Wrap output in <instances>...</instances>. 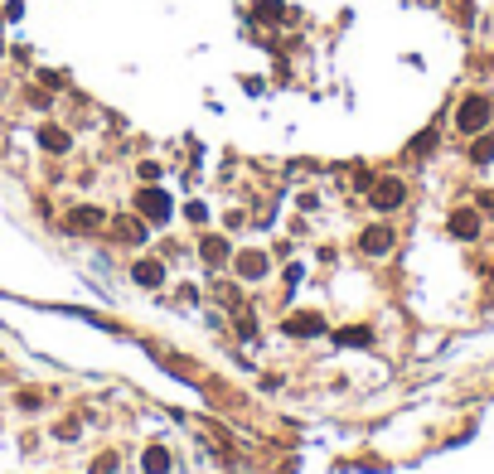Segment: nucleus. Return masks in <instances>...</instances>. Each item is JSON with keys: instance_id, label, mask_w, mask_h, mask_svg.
Wrapping results in <instances>:
<instances>
[{"instance_id": "nucleus-11", "label": "nucleus", "mask_w": 494, "mask_h": 474, "mask_svg": "<svg viewBox=\"0 0 494 474\" xmlns=\"http://www.w3.org/2000/svg\"><path fill=\"white\" fill-rule=\"evenodd\" d=\"M238 276H247V281L267 276V257H262V252H242V257H238Z\"/></svg>"}, {"instance_id": "nucleus-7", "label": "nucleus", "mask_w": 494, "mask_h": 474, "mask_svg": "<svg viewBox=\"0 0 494 474\" xmlns=\"http://www.w3.org/2000/svg\"><path fill=\"white\" fill-rule=\"evenodd\" d=\"M451 232L470 242V237L480 232V213H475V208H456V213H451Z\"/></svg>"}, {"instance_id": "nucleus-18", "label": "nucleus", "mask_w": 494, "mask_h": 474, "mask_svg": "<svg viewBox=\"0 0 494 474\" xmlns=\"http://www.w3.org/2000/svg\"><path fill=\"white\" fill-rule=\"evenodd\" d=\"M116 470V455H111V450H107V455H98V460H93V474H111Z\"/></svg>"}, {"instance_id": "nucleus-8", "label": "nucleus", "mask_w": 494, "mask_h": 474, "mask_svg": "<svg viewBox=\"0 0 494 474\" xmlns=\"http://www.w3.org/2000/svg\"><path fill=\"white\" fill-rule=\"evenodd\" d=\"M281 329H286V334H296V339H305V334H320V329H325V319H320V315H291Z\"/></svg>"}, {"instance_id": "nucleus-21", "label": "nucleus", "mask_w": 494, "mask_h": 474, "mask_svg": "<svg viewBox=\"0 0 494 474\" xmlns=\"http://www.w3.org/2000/svg\"><path fill=\"white\" fill-rule=\"evenodd\" d=\"M480 213H494V189H490V193H480Z\"/></svg>"}, {"instance_id": "nucleus-6", "label": "nucleus", "mask_w": 494, "mask_h": 474, "mask_svg": "<svg viewBox=\"0 0 494 474\" xmlns=\"http://www.w3.org/2000/svg\"><path fill=\"white\" fill-rule=\"evenodd\" d=\"M39 145H44L49 155H63V150L73 145V136H68L63 126H39Z\"/></svg>"}, {"instance_id": "nucleus-13", "label": "nucleus", "mask_w": 494, "mask_h": 474, "mask_svg": "<svg viewBox=\"0 0 494 474\" xmlns=\"http://www.w3.org/2000/svg\"><path fill=\"white\" fill-rule=\"evenodd\" d=\"M141 465H146V474H165L170 470V450H165V445H150Z\"/></svg>"}, {"instance_id": "nucleus-5", "label": "nucleus", "mask_w": 494, "mask_h": 474, "mask_svg": "<svg viewBox=\"0 0 494 474\" xmlns=\"http://www.w3.org/2000/svg\"><path fill=\"white\" fill-rule=\"evenodd\" d=\"M102 223H107V213L93 208V203H83V208H73V213H68V228H73V232H98Z\"/></svg>"}, {"instance_id": "nucleus-12", "label": "nucleus", "mask_w": 494, "mask_h": 474, "mask_svg": "<svg viewBox=\"0 0 494 474\" xmlns=\"http://www.w3.org/2000/svg\"><path fill=\"white\" fill-rule=\"evenodd\" d=\"M131 276H136V285H160L165 281V267H160V262H136Z\"/></svg>"}, {"instance_id": "nucleus-3", "label": "nucleus", "mask_w": 494, "mask_h": 474, "mask_svg": "<svg viewBox=\"0 0 494 474\" xmlns=\"http://www.w3.org/2000/svg\"><path fill=\"white\" fill-rule=\"evenodd\" d=\"M136 208H141V218L165 223V218H170V193H165V189H141V193H136Z\"/></svg>"}, {"instance_id": "nucleus-2", "label": "nucleus", "mask_w": 494, "mask_h": 474, "mask_svg": "<svg viewBox=\"0 0 494 474\" xmlns=\"http://www.w3.org/2000/svg\"><path fill=\"white\" fill-rule=\"evenodd\" d=\"M369 198H373L378 213H393V208H402V198H407V184H402V180H373Z\"/></svg>"}, {"instance_id": "nucleus-14", "label": "nucleus", "mask_w": 494, "mask_h": 474, "mask_svg": "<svg viewBox=\"0 0 494 474\" xmlns=\"http://www.w3.org/2000/svg\"><path fill=\"white\" fill-rule=\"evenodd\" d=\"M334 339H339V344H354V349H364V344L373 339V329H364V324H354V329H339Z\"/></svg>"}, {"instance_id": "nucleus-20", "label": "nucleus", "mask_w": 494, "mask_h": 474, "mask_svg": "<svg viewBox=\"0 0 494 474\" xmlns=\"http://www.w3.org/2000/svg\"><path fill=\"white\" fill-rule=\"evenodd\" d=\"M54 436H59V441H73V436H78V421H63V426H59Z\"/></svg>"}, {"instance_id": "nucleus-15", "label": "nucleus", "mask_w": 494, "mask_h": 474, "mask_svg": "<svg viewBox=\"0 0 494 474\" xmlns=\"http://www.w3.org/2000/svg\"><path fill=\"white\" fill-rule=\"evenodd\" d=\"M470 160H475V165H490V160H494V141H490V136H480V141L470 145Z\"/></svg>"}, {"instance_id": "nucleus-9", "label": "nucleus", "mask_w": 494, "mask_h": 474, "mask_svg": "<svg viewBox=\"0 0 494 474\" xmlns=\"http://www.w3.org/2000/svg\"><path fill=\"white\" fill-rule=\"evenodd\" d=\"M111 228H116V237H121V242H131V247H136V242H146V218H116Z\"/></svg>"}, {"instance_id": "nucleus-19", "label": "nucleus", "mask_w": 494, "mask_h": 474, "mask_svg": "<svg viewBox=\"0 0 494 474\" xmlns=\"http://www.w3.org/2000/svg\"><path fill=\"white\" fill-rule=\"evenodd\" d=\"M141 180H160V165L155 160H141Z\"/></svg>"}, {"instance_id": "nucleus-17", "label": "nucleus", "mask_w": 494, "mask_h": 474, "mask_svg": "<svg viewBox=\"0 0 494 474\" xmlns=\"http://www.w3.org/2000/svg\"><path fill=\"white\" fill-rule=\"evenodd\" d=\"M281 15V0H257V19H277Z\"/></svg>"}, {"instance_id": "nucleus-1", "label": "nucleus", "mask_w": 494, "mask_h": 474, "mask_svg": "<svg viewBox=\"0 0 494 474\" xmlns=\"http://www.w3.org/2000/svg\"><path fill=\"white\" fill-rule=\"evenodd\" d=\"M490 121H494V102H490V97H480V93L465 97V102L456 106V126H461L465 136H480Z\"/></svg>"}, {"instance_id": "nucleus-10", "label": "nucleus", "mask_w": 494, "mask_h": 474, "mask_svg": "<svg viewBox=\"0 0 494 474\" xmlns=\"http://www.w3.org/2000/svg\"><path fill=\"white\" fill-rule=\"evenodd\" d=\"M199 257H203L208 267H223V262H228V242H223V237H203V242H199Z\"/></svg>"}, {"instance_id": "nucleus-4", "label": "nucleus", "mask_w": 494, "mask_h": 474, "mask_svg": "<svg viewBox=\"0 0 494 474\" xmlns=\"http://www.w3.org/2000/svg\"><path fill=\"white\" fill-rule=\"evenodd\" d=\"M393 242H397V232L388 228V223H373V228L359 237V247H364L369 257H383V252H393Z\"/></svg>"}, {"instance_id": "nucleus-16", "label": "nucleus", "mask_w": 494, "mask_h": 474, "mask_svg": "<svg viewBox=\"0 0 494 474\" xmlns=\"http://www.w3.org/2000/svg\"><path fill=\"white\" fill-rule=\"evenodd\" d=\"M431 145H436V131H422V136H417V141H412V155H426V150H431Z\"/></svg>"}]
</instances>
